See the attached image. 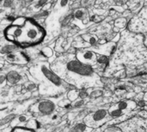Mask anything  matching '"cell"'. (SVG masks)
Masks as SVG:
<instances>
[{
	"label": "cell",
	"instance_id": "ffe728a7",
	"mask_svg": "<svg viewBox=\"0 0 147 132\" xmlns=\"http://www.w3.org/2000/svg\"><path fill=\"white\" fill-rule=\"evenodd\" d=\"M83 16H84V12H83V10H77L76 11V13H75V17L76 18H78V19H81V18H83Z\"/></svg>",
	"mask_w": 147,
	"mask_h": 132
},
{
	"label": "cell",
	"instance_id": "8992f818",
	"mask_svg": "<svg viewBox=\"0 0 147 132\" xmlns=\"http://www.w3.org/2000/svg\"><path fill=\"white\" fill-rule=\"evenodd\" d=\"M78 55H81V57L79 58V61L83 62V61H93L95 60H97L96 54L92 52V51H84V52H81Z\"/></svg>",
	"mask_w": 147,
	"mask_h": 132
},
{
	"label": "cell",
	"instance_id": "4dcf8cb0",
	"mask_svg": "<svg viewBox=\"0 0 147 132\" xmlns=\"http://www.w3.org/2000/svg\"><path fill=\"white\" fill-rule=\"evenodd\" d=\"M57 118H58V116H57V115H53V118H52V119H53V120H54V119H57Z\"/></svg>",
	"mask_w": 147,
	"mask_h": 132
},
{
	"label": "cell",
	"instance_id": "d6986e66",
	"mask_svg": "<svg viewBox=\"0 0 147 132\" xmlns=\"http://www.w3.org/2000/svg\"><path fill=\"white\" fill-rule=\"evenodd\" d=\"M103 132H122V131L119 127H109L106 129Z\"/></svg>",
	"mask_w": 147,
	"mask_h": 132
},
{
	"label": "cell",
	"instance_id": "d4e9b609",
	"mask_svg": "<svg viewBox=\"0 0 147 132\" xmlns=\"http://www.w3.org/2000/svg\"><path fill=\"white\" fill-rule=\"evenodd\" d=\"M7 81V79H6V76H4V75H1V77H0V83H1V85H2V86L4 85V83Z\"/></svg>",
	"mask_w": 147,
	"mask_h": 132
},
{
	"label": "cell",
	"instance_id": "2e32d148",
	"mask_svg": "<svg viewBox=\"0 0 147 132\" xmlns=\"http://www.w3.org/2000/svg\"><path fill=\"white\" fill-rule=\"evenodd\" d=\"M78 97H79L81 99H84L90 97V95L88 94V93H87L86 91L81 90V91H79V93H78Z\"/></svg>",
	"mask_w": 147,
	"mask_h": 132
},
{
	"label": "cell",
	"instance_id": "5bb4252c",
	"mask_svg": "<svg viewBox=\"0 0 147 132\" xmlns=\"http://www.w3.org/2000/svg\"><path fill=\"white\" fill-rule=\"evenodd\" d=\"M108 61H109V59L105 55H100L97 57V60H96V62L100 65H104V64L108 63Z\"/></svg>",
	"mask_w": 147,
	"mask_h": 132
},
{
	"label": "cell",
	"instance_id": "ba28073f",
	"mask_svg": "<svg viewBox=\"0 0 147 132\" xmlns=\"http://www.w3.org/2000/svg\"><path fill=\"white\" fill-rule=\"evenodd\" d=\"M107 115H108V112H107L106 110L100 109V110L96 111L92 115V118H93V121L94 122H99V121H102V119H104Z\"/></svg>",
	"mask_w": 147,
	"mask_h": 132
},
{
	"label": "cell",
	"instance_id": "e0dca14e",
	"mask_svg": "<svg viewBox=\"0 0 147 132\" xmlns=\"http://www.w3.org/2000/svg\"><path fill=\"white\" fill-rule=\"evenodd\" d=\"M42 54H44L46 56H47V57H50L52 54H53V53H52V50H51V48H49L48 47H47V48H43L42 49Z\"/></svg>",
	"mask_w": 147,
	"mask_h": 132
},
{
	"label": "cell",
	"instance_id": "52a82bcc",
	"mask_svg": "<svg viewBox=\"0 0 147 132\" xmlns=\"http://www.w3.org/2000/svg\"><path fill=\"white\" fill-rule=\"evenodd\" d=\"M26 60L24 55L22 54H16V53H11L6 55V60L10 62H21L22 60Z\"/></svg>",
	"mask_w": 147,
	"mask_h": 132
},
{
	"label": "cell",
	"instance_id": "7c38bea8",
	"mask_svg": "<svg viewBox=\"0 0 147 132\" xmlns=\"http://www.w3.org/2000/svg\"><path fill=\"white\" fill-rule=\"evenodd\" d=\"M73 128H74L75 130H77L78 131L84 132L86 131V129H87V126H86V125L84 124V123H79V124L76 125Z\"/></svg>",
	"mask_w": 147,
	"mask_h": 132
},
{
	"label": "cell",
	"instance_id": "7a4b0ae2",
	"mask_svg": "<svg viewBox=\"0 0 147 132\" xmlns=\"http://www.w3.org/2000/svg\"><path fill=\"white\" fill-rule=\"evenodd\" d=\"M65 68L71 75H77L84 78L92 77L94 75V70L91 66L83 63L79 60L72 59L65 63Z\"/></svg>",
	"mask_w": 147,
	"mask_h": 132
},
{
	"label": "cell",
	"instance_id": "ac0fdd59",
	"mask_svg": "<svg viewBox=\"0 0 147 132\" xmlns=\"http://www.w3.org/2000/svg\"><path fill=\"white\" fill-rule=\"evenodd\" d=\"M84 105V99H80V100L76 101V102L73 104L72 107H73V108H79V107L83 106Z\"/></svg>",
	"mask_w": 147,
	"mask_h": 132
},
{
	"label": "cell",
	"instance_id": "1f68e13d",
	"mask_svg": "<svg viewBox=\"0 0 147 132\" xmlns=\"http://www.w3.org/2000/svg\"><path fill=\"white\" fill-rule=\"evenodd\" d=\"M69 132H79V131H78L77 130H75V129L73 128V129H71V130Z\"/></svg>",
	"mask_w": 147,
	"mask_h": 132
},
{
	"label": "cell",
	"instance_id": "83f0119b",
	"mask_svg": "<svg viewBox=\"0 0 147 132\" xmlns=\"http://www.w3.org/2000/svg\"><path fill=\"white\" fill-rule=\"evenodd\" d=\"M68 1H69V0H61V1H60V6H61V7H65V6L68 3Z\"/></svg>",
	"mask_w": 147,
	"mask_h": 132
},
{
	"label": "cell",
	"instance_id": "8fae6325",
	"mask_svg": "<svg viewBox=\"0 0 147 132\" xmlns=\"http://www.w3.org/2000/svg\"><path fill=\"white\" fill-rule=\"evenodd\" d=\"M103 95V92L101 90H96L93 91L90 94V99H97L100 98Z\"/></svg>",
	"mask_w": 147,
	"mask_h": 132
},
{
	"label": "cell",
	"instance_id": "4316f807",
	"mask_svg": "<svg viewBox=\"0 0 147 132\" xmlns=\"http://www.w3.org/2000/svg\"><path fill=\"white\" fill-rule=\"evenodd\" d=\"M47 2V0H40L37 3V7H40L43 6L44 4H46V3Z\"/></svg>",
	"mask_w": 147,
	"mask_h": 132
},
{
	"label": "cell",
	"instance_id": "f546056e",
	"mask_svg": "<svg viewBox=\"0 0 147 132\" xmlns=\"http://www.w3.org/2000/svg\"><path fill=\"white\" fill-rule=\"evenodd\" d=\"M47 14H48L47 12H43V13H40V14H38V15L36 16V17H40V16L42 17L43 16H46V15H47Z\"/></svg>",
	"mask_w": 147,
	"mask_h": 132
},
{
	"label": "cell",
	"instance_id": "30bf717a",
	"mask_svg": "<svg viewBox=\"0 0 147 132\" xmlns=\"http://www.w3.org/2000/svg\"><path fill=\"white\" fill-rule=\"evenodd\" d=\"M122 114H123V111L120 110L119 108H116L115 110H112L110 112V113H109L110 117H112V118H119V117L122 116Z\"/></svg>",
	"mask_w": 147,
	"mask_h": 132
},
{
	"label": "cell",
	"instance_id": "603a6c76",
	"mask_svg": "<svg viewBox=\"0 0 147 132\" xmlns=\"http://www.w3.org/2000/svg\"><path fill=\"white\" fill-rule=\"evenodd\" d=\"M71 18H72V15H69V16H67L63 20V22H62V23H63L64 25H65L68 22H70V20H71Z\"/></svg>",
	"mask_w": 147,
	"mask_h": 132
},
{
	"label": "cell",
	"instance_id": "5b68a950",
	"mask_svg": "<svg viewBox=\"0 0 147 132\" xmlns=\"http://www.w3.org/2000/svg\"><path fill=\"white\" fill-rule=\"evenodd\" d=\"M6 79H7V81H8L9 84H11V85H16V84L19 83V82L22 80V75H21L18 72H16V71H10V72H9V73L6 74Z\"/></svg>",
	"mask_w": 147,
	"mask_h": 132
},
{
	"label": "cell",
	"instance_id": "484cf974",
	"mask_svg": "<svg viewBox=\"0 0 147 132\" xmlns=\"http://www.w3.org/2000/svg\"><path fill=\"white\" fill-rule=\"evenodd\" d=\"M11 3H12V1L11 0H5L4 3H3V6H5V7H10L11 6Z\"/></svg>",
	"mask_w": 147,
	"mask_h": 132
},
{
	"label": "cell",
	"instance_id": "9c48e42d",
	"mask_svg": "<svg viewBox=\"0 0 147 132\" xmlns=\"http://www.w3.org/2000/svg\"><path fill=\"white\" fill-rule=\"evenodd\" d=\"M16 46H14V45H6V46H3L1 49V52L2 54H11L13 53L16 49Z\"/></svg>",
	"mask_w": 147,
	"mask_h": 132
},
{
	"label": "cell",
	"instance_id": "cb8c5ba5",
	"mask_svg": "<svg viewBox=\"0 0 147 132\" xmlns=\"http://www.w3.org/2000/svg\"><path fill=\"white\" fill-rule=\"evenodd\" d=\"M13 132H32L31 131H29V130H24L23 128H16V129H15Z\"/></svg>",
	"mask_w": 147,
	"mask_h": 132
},
{
	"label": "cell",
	"instance_id": "d6a6232c",
	"mask_svg": "<svg viewBox=\"0 0 147 132\" xmlns=\"http://www.w3.org/2000/svg\"><path fill=\"white\" fill-rule=\"evenodd\" d=\"M146 98H147V94H146Z\"/></svg>",
	"mask_w": 147,
	"mask_h": 132
},
{
	"label": "cell",
	"instance_id": "6da1fadb",
	"mask_svg": "<svg viewBox=\"0 0 147 132\" xmlns=\"http://www.w3.org/2000/svg\"><path fill=\"white\" fill-rule=\"evenodd\" d=\"M5 35L9 40L18 42L19 44L29 45L42 40L44 31L35 22L31 20L23 19L22 17V24L16 19L13 24L6 29Z\"/></svg>",
	"mask_w": 147,
	"mask_h": 132
},
{
	"label": "cell",
	"instance_id": "4fadbf2b",
	"mask_svg": "<svg viewBox=\"0 0 147 132\" xmlns=\"http://www.w3.org/2000/svg\"><path fill=\"white\" fill-rule=\"evenodd\" d=\"M15 118H16V116L15 115H13V114H10V115H9L8 117H5L3 119H2V121H1V126H3L5 124H7V123H9V122H11L13 119H15Z\"/></svg>",
	"mask_w": 147,
	"mask_h": 132
},
{
	"label": "cell",
	"instance_id": "44dd1931",
	"mask_svg": "<svg viewBox=\"0 0 147 132\" xmlns=\"http://www.w3.org/2000/svg\"><path fill=\"white\" fill-rule=\"evenodd\" d=\"M35 87H36V86H35L34 84L30 83V84H28V85L27 86V90H28V91H29V92H31V91L34 90V89H35Z\"/></svg>",
	"mask_w": 147,
	"mask_h": 132
},
{
	"label": "cell",
	"instance_id": "f1b7e54d",
	"mask_svg": "<svg viewBox=\"0 0 147 132\" xmlns=\"http://www.w3.org/2000/svg\"><path fill=\"white\" fill-rule=\"evenodd\" d=\"M138 105H139L140 107H144V106L146 105V102H145L144 100H140V101L138 102Z\"/></svg>",
	"mask_w": 147,
	"mask_h": 132
},
{
	"label": "cell",
	"instance_id": "7402d4cb",
	"mask_svg": "<svg viewBox=\"0 0 147 132\" xmlns=\"http://www.w3.org/2000/svg\"><path fill=\"white\" fill-rule=\"evenodd\" d=\"M27 117L26 116H24V115H21L19 118H18V122L19 123H25L26 121H27Z\"/></svg>",
	"mask_w": 147,
	"mask_h": 132
},
{
	"label": "cell",
	"instance_id": "9a60e30c",
	"mask_svg": "<svg viewBox=\"0 0 147 132\" xmlns=\"http://www.w3.org/2000/svg\"><path fill=\"white\" fill-rule=\"evenodd\" d=\"M117 107H118L120 110L124 111V110H126V109L128 107V103H127V101H121V102L118 104Z\"/></svg>",
	"mask_w": 147,
	"mask_h": 132
},
{
	"label": "cell",
	"instance_id": "3957f363",
	"mask_svg": "<svg viewBox=\"0 0 147 132\" xmlns=\"http://www.w3.org/2000/svg\"><path fill=\"white\" fill-rule=\"evenodd\" d=\"M40 70H41L42 75L46 78V80H49L54 86H63L62 80L57 74H55L54 72L51 71L45 64H42L40 66Z\"/></svg>",
	"mask_w": 147,
	"mask_h": 132
},
{
	"label": "cell",
	"instance_id": "277c9868",
	"mask_svg": "<svg viewBox=\"0 0 147 132\" xmlns=\"http://www.w3.org/2000/svg\"><path fill=\"white\" fill-rule=\"evenodd\" d=\"M55 110V104L51 100H42L37 105V111L42 115H51Z\"/></svg>",
	"mask_w": 147,
	"mask_h": 132
}]
</instances>
